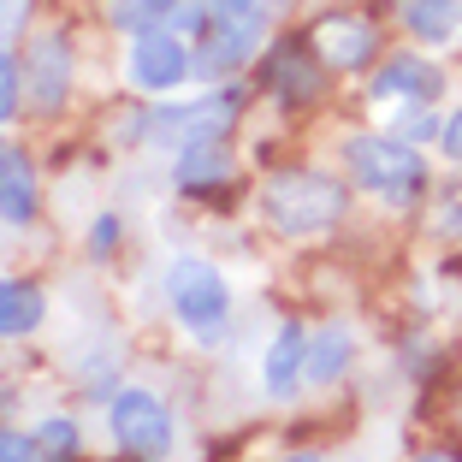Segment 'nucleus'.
<instances>
[{
  "label": "nucleus",
  "mask_w": 462,
  "mask_h": 462,
  "mask_svg": "<svg viewBox=\"0 0 462 462\" xmlns=\"http://www.w3.org/2000/svg\"><path fill=\"white\" fill-rule=\"evenodd\" d=\"M344 166H350L356 190L380 196V202L392 208H409L415 196L427 190V161L415 154V143H403V136H350L344 143Z\"/></svg>",
  "instance_id": "nucleus-2"
},
{
  "label": "nucleus",
  "mask_w": 462,
  "mask_h": 462,
  "mask_svg": "<svg viewBox=\"0 0 462 462\" xmlns=\"http://www.w3.org/2000/svg\"><path fill=\"white\" fill-rule=\"evenodd\" d=\"M36 445H42V457H48V462H66V457H78V421H66V415H54V421H42V427H36Z\"/></svg>",
  "instance_id": "nucleus-20"
},
{
  "label": "nucleus",
  "mask_w": 462,
  "mask_h": 462,
  "mask_svg": "<svg viewBox=\"0 0 462 462\" xmlns=\"http://www.w3.org/2000/svg\"><path fill=\"white\" fill-rule=\"evenodd\" d=\"M439 149H445V154H450V161H462V107H457V113H450V119H445V125H439Z\"/></svg>",
  "instance_id": "nucleus-25"
},
{
  "label": "nucleus",
  "mask_w": 462,
  "mask_h": 462,
  "mask_svg": "<svg viewBox=\"0 0 462 462\" xmlns=\"http://www.w3.org/2000/svg\"><path fill=\"white\" fill-rule=\"evenodd\" d=\"M36 433H13V427H0V462H36Z\"/></svg>",
  "instance_id": "nucleus-22"
},
{
  "label": "nucleus",
  "mask_w": 462,
  "mask_h": 462,
  "mask_svg": "<svg viewBox=\"0 0 462 462\" xmlns=\"http://www.w3.org/2000/svg\"><path fill=\"white\" fill-rule=\"evenodd\" d=\"M392 136H403V143H427V136H439V119L427 113V101H403V107H392Z\"/></svg>",
  "instance_id": "nucleus-19"
},
{
  "label": "nucleus",
  "mask_w": 462,
  "mask_h": 462,
  "mask_svg": "<svg viewBox=\"0 0 462 462\" xmlns=\"http://www.w3.org/2000/svg\"><path fill=\"white\" fill-rule=\"evenodd\" d=\"M107 433H113V445H119L125 457H143V462L172 457V445H178L172 409H166L154 392H143V385H125V392L107 403Z\"/></svg>",
  "instance_id": "nucleus-6"
},
{
  "label": "nucleus",
  "mask_w": 462,
  "mask_h": 462,
  "mask_svg": "<svg viewBox=\"0 0 462 462\" xmlns=\"http://www.w3.org/2000/svg\"><path fill=\"white\" fill-rule=\"evenodd\" d=\"M344 208H350V190L314 166H291V172H273L261 184V214L285 237H320L344 219Z\"/></svg>",
  "instance_id": "nucleus-1"
},
{
  "label": "nucleus",
  "mask_w": 462,
  "mask_h": 462,
  "mask_svg": "<svg viewBox=\"0 0 462 462\" xmlns=\"http://www.w3.org/2000/svg\"><path fill=\"white\" fill-rule=\"evenodd\" d=\"M285 462H327V457H309V450H302V457H285Z\"/></svg>",
  "instance_id": "nucleus-27"
},
{
  "label": "nucleus",
  "mask_w": 462,
  "mask_h": 462,
  "mask_svg": "<svg viewBox=\"0 0 462 462\" xmlns=\"http://www.w3.org/2000/svg\"><path fill=\"white\" fill-rule=\"evenodd\" d=\"M267 42V0H208L202 48H196V78H231L261 54Z\"/></svg>",
  "instance_id": "nucleus-3"
},
{
  "label": "nucleus",
  "mask_w": 462,
  "mask_h": 462,
  "mask_svg": "<svg viewBox=\"0 0 462 462\" xmlns=\"http://www.w3.org/2000/svg\"><path fill=\"white\" fill-rule=\"evenodd\" d=\"M302 362H309V332L297 327V320H285V327L273 332L267 344V362H261V385H267V397H291L302 385Z\"/></svg>",
  "instance_id": "nucleus-13"
},
{
  "label": "nucleus",
  "mask_w": 462,
  "mask_h": 462,
  "mask_svg": "<svg viewBox=\"0 0 462 462\" xmlns=\"http://www.w3.org/2000/svg\"><path fill=\"white\" fill-rule=\"evenodd\" d=\"M421 462H457V457H450V450H433V457H421Z\"/></svg>",
  "instance_id": "nucleus-26"
},
{
  "label": "nucleus",
  "mask_w": 462,
  "mask_h": 462,
  "mask_svg": "<svg viewBox=\"0 0 462 462\" xmlns=\"http://www.w3.org/2000/svg\"><path fill=\"white\" fill-rule=\"evenodd\" d=\"M30 18V0H0V42H13Z\"/></svg>",
  "instance_id": "nucleus-24"
},
{
  "label": "nucleus",
  "mask_w": 462,
  "mask_h": 462,
  "mask_svg": "<svg viewBox=\"0 0 462 462\" xmlns=\"http://www.w3.org/2000/svg\"><path fill=\"white\" fill-rule=\"evenodd\" d=\"M309 54L332 71H367L374 54H380V30L356 13H327V18H314V30H309Z\"/></svg>",
  "instance_id": "nucleus-7"
},
{
  "label": "nucleus",
  "mask_w": 462,
  "mask_h": 462,
  "mask_svg": "<svg viewBox=\"0 0 462 462\" xmlns=\"http://www.w3.org/2000/svg\"><path fill=\"white\" fill-rule=\"evenodd\" d=\"M166 302L184 327L196 332V344L214 350L226 338V314H231V291H226V273L214 261H196V255H178L166 267Z\"/></svg>",
  "instance_id": "nucleus-4"
},
{
  "label": "nucleus",
  "mask_w": 462,
  "mask_h": 462,
  "mask_svg": "<svg viewBox=\"0 0 462 462\" xmlns=\"http://www.w3.org/2000/svg\"><path fill=\"white\" fill-rule=\"evenodd\" d=\"M356 362V338L344 327H320L309 338V362H302V385H338L344 367Z\"/></svg>",
  "instance_id": "nucleus-14"
},
{
  "label": "nucleus",
  "mask_w": 462,
  "mask_h": 462,
  "mask_svg": "<svg viewBox=\"0 0 462 462\" xmlns=\"http://www.w3.org/2000/svg\"><path fill=\"white\" fill-rule=\"evenodd\" d=\"M18 101H24V66H18V60L0 48V125L18 113Z\"/></svg>",
  "instance_id": "nucleus-21"
},
{
  "label": "nucleus",
  "mask_w": 462,
  "mask_h": 462,
  "mask_svg": "<svg viewBox=\"0 0 462 462\" xmlns=\"http://www.w3.org/2000/svg\"><path fill=\"white\" fill-rule=\"evenodd\" d=\"M244 113V89H219L202 101H172V107H149L143 125H131L125 136H149V143H172V149H190V143H219V136L237 125Z\"/></svg>",
  "instance_id": "nucleus-5"
},
{
  "label": "nucleus",
  "mask_w": 462,
  "mask_h": 462,
  "mask_svg": "<svg viewBox=\"0 0 462 462\" xmlns=\"http://www.w3.org/2000/svg\"><path fill=\"white\" fill-rule=\"evenodd\" d=\"M42 314H48V302H42L36 285H24V279H0V338H24V332H36Z\"/></svg>",
  "instance_id": "nucleus-15"
},
{
  "label": "nucleus",
  "mask_w": 462,
  "mask_h": 462,
  "mask_svg": "<svg viewBox=\"0 0 462 462\" xmlns=\"http://www.w3.org/2000/svg\"><path fill=\"white\" fill-rule=\"evenodd\" d=\"M113 244H119V219L101 214V219H96V231H89V255L107 261V255H113Z\"/></svg>",
  "instance_id": "nucleus-23"
},
{
  "label": "nucleus",
  "mask_w": 462,
  "mask_h": 462,
  "mask_svg": "<svg viewBox=\"0 0 462 462\" xmlns=\"http://www.w3.org/2000/svg\"><path fill=\"white\" fill-rule=\"evenodd\" d=\"M439 89H445V71H439L433 60H421V54H397V60H385V66L374 71V96L380 101H392V96L433 101Z\"/></svg>",
  "instance_id": "nucleus-12"
},
{
  "label": "nucleus",
  "mask_w": 462,
  "mask_h": 462,
  "mask_svg": "<svg viewBox=\"0 0 462 462\" xmlns=\"http://www.w3.org/2000/svg\"><path fill=\"white\" fill-rule=\"evenodd\" d=\"M6 161H13V149H6V143H0V166H6Z\"/></svg>",
  "instance_id": "nucleus-28"
},
{
  "label": "nucleus",
  "mask_w": 462,
  "mask_h": 462,
  "mask_svg": "<svg viewBox=\"0 0 462 462\" xmlns=\"http://www.w3.org/2000/svg\"><path fill=\"white\" fill-rule=\"evenodd\" d=\"M131 83L136 89H154V96H166V89H178L184 78H196V54H190V42L172 36V30H149V36H136L131 48Z\"/></svg>",
  "instance_id": "nucleus-9"
},
{
  "label": "nucleus",
  "mask_w": 462,
  "mask_h": 462,
  "mask_svg": "<svg viewBox=\"0 0 462 462\" xmlns=\"http://www.w3.org/2000/svg\"><path fill=\"white\" fill-rule=\"evenodd\" d=\"M30 214H36V172L13 154V161L0 166V219L6 226H24Z\"/></svg>",
  "instance_id": "nucleus-18"
},
{
  "label": "nucleus",
  "mask_w": 462,
  "mask_h": 462,
  "mask_svg": "<svg viewBox=\"0 0 462 462\" xmlns=\"http://www.w3.org/2000/svg\"><path fill=\"white\" fill-rule=\"evenodd\" d=\"M457 415H462V409H457Z\"/></svg>",
  "instance_id": "nucleus-29"
},
{
  "label": "nucleus",
  "mask_w": 462,
  "mask_h": 462,
  "mask_svg": "<svg viewBox=\"0 0 462 462\" xmlns=\"http://www.w3.org/2000/svg\"><path fill=\"white\" fill-rule=\"evenodd\" d=\"M302 48H309V42H279L267 71H261L267 96L285 101V107H309V101L320 96V71H314V60H302Z\"/></svg>",
  "instance_id": "nucleus-10"
},
{
  "label": "nucleus",
  "mask_w": 462,
  "mask_h": 462,
  "mask_svg": "<svg viewBox=\"0 0 462 462\" xmlns=\"http://www.w3.org/2000/svg\"><path fill=\"white\" fill-rule=\"evenodd\" d=\"M184 0H107V24L125 30V36H149V30L172 24V13Z\"/></svg>",
  "instance_id": "nucleus-17"
},
{
  "label": "nucleus",
  "mask_w": 462,
  "mask_h": 462,
  "mask_svg": "<svg viewBox=\"0 0 462 462\" xmlns=\"http://www.w3.org/2000/svg\"><path fill=\"white\" fill-rule=\"evenodd\" d=\"M403 24L421 42H450L462 30V0H403Z\"/></svg>",
  "instance_id": "nucleus-16"
},
{
  "label": "nucleus",
  "mask_w": 462,
  "mask_h": 462,
  "mask_svg": "<svg viewBox=\"0 0 462 462\" xmlns=\"http://www.w3.org/2000/svg\"><path fill=\"white\" fill-rule=\"evenodd\" d=\"M71 96V42L60 30H42L24 48V101L36 113H60Z\"/></svg>",
  "instance_id": "nucleus-8"
},
{
  "label": "nucleus",
  "mask_w": 462,
  "mask_h": 462,
  "mask_svg": "<svg viewBox=\"0 0 462 462\" xmlns=\"http://www.w3.org/2000/svg\"><path fill=\"white\" fill-rule=\"evenodd\" d=\"M231 172H237V161L226 154V143H190L172 161V184L184 196H214L219 184H231Z\"/></svg>",
  "instance_id": "nucleus-11"
}]
</instances>
